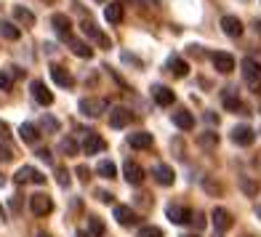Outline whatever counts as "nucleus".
<instances>
[{"mask_svg": "<svg viewBox=\"0 0 261 237\" xmlns=\"http://www.w3.org/2000/svg\"><path fill=\"white\" fill-rule=\"evenodd\" d=\"M240 72H243V80L251 86L256 93H261V64L256 62V59H243V64H240Z\"/></svg>", "mask_w": 261, "mask_h": 237, "instance_id": "obj_1", "label": "nucleus"}, {"mask_svg": "<svg viewBox=\"0 0 261 237\" xmlns=\"http://www.w3.org/2000/svg\"><path fill=\"white\" fill-rule=\"evenodd\" d=\"M14 181L16 184H45V176L38 168H32V165H21L14 176Z\"/></svg>", "mask_w": 261, "mask_h": 237, "instance_id": "obj_2", "label": "nucleus"}, {"mask_svg": "<svg viewBox=\"0 0 261 237\" xmlns=\"http://www.w3.org/2000/svg\"><path fill=\"white\" fill-rule=\"evenodd\" d=\"M30 210L35 213V216H48V213L54 210V200H51L48 195L38 192V195L30 197Z\"/></svg>", "mask_w": 261, "mask_h": 237, "instance_id": "obj_3", "label": "nucleus"}, {"mask_svg": "<svg viewBox=\"0 0 261 237\" xmlns=\"http://www.w3.org/2000/svg\"><path fill=\"white\" fill-rule=\"evenodd\" d=\"M77 110L86 115V117H99L107 112V101L104 99H80Z\"/></svg>", "mask_w": 261, "mask_h": 237, "instance_id": "obj_4", "label": "nucleus"}, {"mask_svg": "<svg viewBox=\"0 0 261 237\" xmlns=\"http://www.w3.org/2000/svg\"><path fill=\"white\" fill-rule=\"evenodd\" d=\"M211 64L216 67V72L229 75L232 69H234V59H232V54H227V51H216V54H211Z\"/></svg>", "mask_w": 261, "mask_h": 237, "instance_id": "obj_5", "label": "nucleus"}, {"mask_svg": "<svg viewBox=\"0 0 261 237\" xmlns=\"http://www.w3.org/2000/svg\"><path fill=\"white\" fill-rule=\"evenodd\" d=\"M30 91H32V99L38 101L40 107H48V104H54V93L48 91V86H45L43 80H32Z\"/></svg>", "mask_w": 261, "mask_h": 237, "instance_id": "obj_6", "label": "nucleus"}, {"mask_svg": "<svg viewBox=\"0 0 261 237\" xmlns=\"http://www.w3.org/2000/svg\"><path fill=\"white\" fill-rule=\"evenodd\" d=\"M232 141H234L237 147H251L253 141H256L253 128L251 125H234L232 128Z\"/></svg>", "mask_w": 261, "mask_h": 237, "instance_id": "obj_7", "label": "nucleus"}, {"mask_svg": "<svg viewBox=\"0 0 261 237\" xmlns=\"http://www.w3.org/2000/svg\"><path fill=\"white\" fill-rule=\"evenodd\" d=\"M130 120H134V115L128 107H112L110 110V128H125L130 125Z\"/></svg>", "mask_w": 261, "mask_h": 237, "instance_id": "obj_8", "label": "nucleus"}, {"mask_svg": "<svg viewBox=\"0 0 261 237\" xmlns=\"http://www.w3.org/2000/svg\"><path fill=\"white\" fill-rule=\"evenodd\" d=\"M104 149H107V141L96 131H88L86 141H83V152H86V155H99V152H104Z\"/></svg>", "mask_w": 261, "mask_h": 237, "instance_id": "obj_9", "label": "nucleus"}, {"mask_svg": "<svg viewBox=\"0 0 261 237\" xmlns=\"http://www.w3.org/2000/svg\"><path fill=\"white\" fill-rule=\"evenodd\" d=\"M211 219H213V227H216V232H227L232 229V213L227 208H213L211 210Z\"/></svg>", "mask_w": 261, "mask_h": 237, "instance_id": "obj_10", "label": "nucleus"}, {"mask_svg": "<svg viewBox=\"0 0 261 237\" xmlns=\"http://www.w3.org/2000/svg\"><path fill=\"white\" fill-rule=\"evenodd\" d=\"M123 176H125V181H128V184L139 187L141 181H144V168H141L139 163H134V160H125V165H123Z\"/></svg>", "mask_w": 261, "mask_h": 237, "instance_id": "obj_11", "label": "nucleus"}, {"mask_svg": "<svg viewBox=\"0 0 261 237\" xmlns=\"http://www.w3.org/2000/svg\"><path fill=\"white\" fill-rule=\"evenodd\" d=\"M80 30H83V35H86V38H91V40H96L99 45H104V48H110V38H107V35L96 27V24H93V21H83V24H80Z\"/></svg>", "mask_w": 261, "mask_h": 237, "instance_id": "obj_12", "label": "nucleus"}, {"mask_svg": "<svg viewBox=\"0 0 261 237\" xmlns=\"http://www.w3.org/2000/svg\"><path fill=\"white\" fill-rule=\"evenodd\" d=\"M51 80L56 83V86H62V88H72L75 86V77L69 75L64 67H59V64H51Z\"/></svg>", "mask_w": 261, "mask_h": 237, "instance_id": "obj_13", "label": "nucleus"}, {"mask_svg": "<svg viewBox=\"0 0 261 237\" xmlns=\"http://www.w3.org/2000/svg\"><path fill=\"white\" fill-rule=\"evenodd\" d=\"M115 219L120 227H134V224H139V216L128 205H115Z\"/></svg>", "mask_w": 261, "mask_h": 237, "instance_id": "obj_14", "label": "nucleus"}, {"mask_svg": "<svg viewBox=\"0 0 261 237\" xmlns=\"http://www.w3.org/2000/svg\"><path fill=\"white\" fill-rule=\"evenodd\" d=\"M123 16H125V6L117 3V0H112V3L104 8V19L110 21V24H120Z\"/></svg>", "mask_w": 261, "mask_h": 237, "instance_id": "obj_15", "label": "nucleus"}, {"mask_svg": "<svg viewBox=\"0 0 261 237\" xmlns=\"http://www.w3.org/2000/svg\"><path fill=\"white\" fill-rule=\"evenodd\" d=\"M165 216H168L173 224H187V221H192V210L184 208V205H168Z\"/></svg>", "mask_w": 261, "mask_h": 237, "instance_id": "obj_16", "label": "nucleus"}, {"mask_svg": "<svg viewBox=\"0 0 261 237\" xmlns=\"http://www.w3.org/2000/svg\"><path fill=\"white\" fill-rule=\"evenodd\" d=\"M152 99H155L160 107H171L173 99H176V93L168 86H152Z\"/></svg>", "mask_w": 261, "mask_h": 237, "instance_id": "obj_17", "label": "nucleus"}, {"mask_svg": "<svg viewBox=\"0 0 261 237\" xmlns=\"http://www.w3.org/2000/svg\"><path fill=\"white\" fill-rule=\"evenodd\" d=\"M67 43H69V51H72L75 56H80V59H91V56H93V48H91L86 40H77V38H72V35H69Z\"/></svg>", "mask_w": 261, "mask_h": 237, "instance_id": "obj_18", "label": "nucleus"}, {"mask_svg": "<svg viewBox=\"0 0 261 237\" xmlns=\"http://www.w3.org/2000/svg\"><path fill=\"white\" fill-rule=\"evenodd\" d=\"M221 30H224V35H229V38H240L243 35V21L237 16H224L221 19Z\"/></svg>", "mask_w": 261, "mask_h": 237, "instance_id": "obj_19", "label": "nucleus"}, {"mask_svg": "<svg viewBox=\"0 0 261 237\" xmlns=\"http://www.w3.org/2000/svg\"><path fill=\"white\" fill-rule=\"evenodd\" d=\"M152 176L158 179V184H163V187H171L173 184V179H176V173H173V168H168V165H155L152 168Z\"/></svg>", "mask_w": 261, "mask_h": 237, "instance_id": "obj_20", "label": "nucleus"}, {"mask_svg": "<svg viewBox=\"0 0 261 237\" xmlns=\"http://www.w3.org/2000/svg\"><path fill=\"white\" fill-rule=\"evenodd\" d=\"M51 27L67 40L69 38V30H72V21H69V16H64V14H54L51 16Z\"/></svg>", "mask_w": 261, "mask_h": 237, "instance_id": "obj_21", "label": "nucleus"}, {"mask_svg": "<svg viewBox=\"0 0 261 237\" xmlns=\"http://www.w3.org/2000/svg\"><path fill=\"white\" fill-rule=\"evenodd\" d=\"M152 134H147V131H139V134H130L128 136V144L134 147V149H152Z\"/></svg>", "mask_w": 261, "mask_h": 237, "instance_id": "obj_22", "label": "nucleus"}, {"mask_svg": "<svg viewBox=\"0 0 261 237\" xmlns=\"http://www.w3.org/2000/svg\"><path fill=\"white\" fill-rule=\"evenodd\" d=\"M19 136H21L24 144H38V141H40V131H38V125H32V123H21Z\"/></svg>", "mask_w": 261, "mask_h": 237, "instance_id": "obj_23", "label": "nucleus"}, {"mask_svg": "<svg viewBox=\"0 0 261 237\" xmlns=\"http://www.w3.org/2000/svg\"><path fill=\"white\" fill-rule=\"evenodd\" d=\"M165 67H168V72H171V75H176V77H187V72H189V64L184 62L181 56H171Z\"/></svg>", "mask_w": 261, "mask_h": 237, "instance_id": "obj_24", "label": "nucleus"}, {"mask_svg": "<svg viewBox=\"0 0 261 237\" xmlns=\"http://www.w3.org/2000/svg\"><path fill=\"white\" fill-rule=\"evenodd\" d=\"M173 125L181 128V131H192V128H195V117L189 112H173Z\"/></svg>", "mask_w": 261, "mask_h": 237, "instance_id": "obj_25", "label": "nucleus"}, {"mask_svg": "<svg viewBox=\"0 0 261 237\" xmlns=\"http://www.w3.org/2000/svg\"><path fill=\"white\" fill-rule=\"evenodd\" d=\"M14 19L21 21L24 27H32L35 24V14H32L30 8H24V6H14Z\"/></svg>", "mask_w": 261, "mask_h": 237, "instance_id": "obj_26", "label": "nucleus"}, {"mask_svg": "<svg viewBox=\"0 0 261 237\" xmlns=\"http://www.w3.org/2000/svg\"><path fill=\"white\" fill-rule=\"evenodd\" d=\"M0 35H3L6 40H19L21 38V30L16 24H11V21H0Z\"/></svg>", "mask_w": 261, "mask_h": 237, "instance_id": "obj_27", "label": "nucleus"}, {"mask_svg": "<svg viewBox=\"0 0 261 237\" xmlns=\"http://www.w3.org/2000/svg\"><path fill=\"white\" fill-rule=\"evenodd\" d=\"M96 173L101 176V179H115V176H117V168H115L112 160H101V163L96 165Z\"/></svg>", "mask_w": 261, "mask_h": 237, "instance_id": "obj_28", "label": "nucleus"}, {"mask_svg": "<svg viewBox=\"0 0 261 237\" xmlns=\"http://www.w3.org/2000/svg\"><path fill=\"white\" fill-rule=\"evenodd\" d=\"M59 152H64V155H77V141L75 139H62L59 141Z\"/></svg>", "mask_w": 261, "mask_h": 237, "instance_id": "obj_29", "label": "nucleus"}, {"mask_svg": "<svg viewBox=\"0 0 261 237\" xmlns=\"http://www.w3.org/2000/svg\"><path fill=\"white\" fill-rule=\"evenodd\" d=\"M240 187H243V192H245L248 197H256V195H258V184L251 181L248 176H240Z\"/></svg>", "mask_w": 261, "mask_h": 237, "instance_id": "obj_30", "label": "nucleus"}, {"mask_svg": "<svg viewBox=\"0 0 261 237\" xmlns=\"http://www.w3.org/2000/svg\"><path fill=\"white\" fill-rule=\"evenodd\" d=\"M88 227H91V232H88L91 237H101V234H104V221L96 219V216H91V219H88Z\"/></svg>", "mask_w": 261, "mask_h": 237, "instance_id": "obj_31", "label": "nucleus"}, {"mask_svg": "<svg viewBox=\"0 0 261 237\" xmlns=\"http://www.w3.org/2000/svg\"><path fill=\"white\" fill-rule=\"evenodd\" d=\"M224 107H227V110H243V101L237 99V96H232V93H224Z\"/></svg>", "mask_w": 261, "mask_h": 237, "instance_id": "obj_32", "label": "nucleus"}, {"mask_svg": "<svg viewBox=\"0 0 261 237\" xmlns=\"http://www.w3.org/2000/svg\"><path fill=\"white\" fill-rule=\"evenodd\" d=\"M40 125L45 128V131H51V134H56V131H59V120H56V117H51V115H43Z\"/></svg>", "mask_w": 261, "mask_h": 237, "instance_id": "obj_33", "label": "nucleus"}, {"mask_svg": "<svg viewBox=\"0 0 261 237\" xmlns=\"http://www.w3.org/2000/svg\"><path fill=\"white\" fill-rule=\"evenodd\" d=\"M136 237H163V229H158V227H141Z\"/></svg>", "mask_w": 261, "mask_h": 237, "instance_id": "obj_34", "label": "nucleus"}, {"mask_svg": "<svg viewBox=\"0 0 261 237\" xmlns=\"http://www.w3.org/2000/svg\"><path fill=\"white\" fill-rule=\"evenodd\" d=\"M11 86H14V80H11V75H6L3 69H0V91H11Z\"/></svg>", "mask_w": 261, "mask_h": 237, "instance_id": "obj_35", "label": "nucleus"}, {"mask_svg": "<svg viewBox=\"0 0 261 237\" xmlns=\"http://www.w3.org/2000/svg\"><path fill=\"white\" fill-rule=\"evenodd\" d=\"M56 176H59V184L62 187H69V173L64 168H56Z\"/></svg>", "mask_w": 261, "mask_h": 237, "instance_id": "obj_36", "label": "nucleus"}, {"mask_svg": "<svg viewBox=\"0 0 261 237\" xmlns=\"http://www.w3.org/2000/svg\"><path fill=\"white\" fill-rule=\"evenodd\" d=\"M8 139H11V128L0 120V141H8Z\"/></svg>", "mask_w": 261, "mask_h": 237, "instance_id": "obj_37", "label": "nucleus"}, {"mask_svg": "<svg viewBox=\"0 0 261 237\" xmlns=\"http://www.w3.org/2000/svg\"><path fill=\"white\" fill-rule=\"evenodd\" d=\"M77 176L83 181H88L91 179V171H88V165H77Z\"/></svg>", "mask_w": 261, "mask_h": 237, "instance_id": "obj_38", "label": "nucleus"}, {"mask_svg": "<svg viewBox=\"0 0 261 237\" xmlns=\"http://www.w3.org/2000/svg\"><path fill=\"white\" fill-rule=\"evenodd\" d=\"M11 157H14V149L0 144V160H11Z\"/></svg>", "mask_w": 261, "mask_h": 237, "instance_id": "obj_39", "label": "nucleus"}, {"mask_svg": "<svg viewBox=\"0 0 261 237\" xmlns=\"http://www.w3.org/2000/svg\"><path fill=\"white\" fill-rule=\"evenodd\" d=\"M38 157H40V160H45V163H54V157H51V149H38Z\"/></svg>", "mask_w": 261, "mask_h": 237, "instance_id": "obj_40", "label": "nucleus"}, {"mask_svg": "<svg viewBox=\"0 0 261 237\" xmlns=\"http://www.w3.org/2000/svg\"><path fill=\"white\" fill-rule=\"evenodd\" d=\"M96 197L101 200V203H112V195H110V192H104V189H99V192H96Z\"/></svg>", "mask_w": 261, "mask_h": 237, "instance_id": "obj_41", "label": "nucleus"}, {"mask_svg": "<svg viewBox=\"0 0 261 237\" xmlns=\"http://www.w3.org/2000/svg\"><path fill=\"white\" fill-rule=\"evenodd\" d=\"M256 32L261 35V19H256Z\"/></svg>", "mask_w": 261, "mask_h": 237, "instance_id": "obj_42", "label": "nucleus"}, {"mask_svg": "<svg viewBox=\"0 0 261 237\" xmlns=\"http://www.w3.org/2000/svg\"><path fill=\"white\" fill-rule=\"evenodd\" d=\"M75 237H91V234H88V232H77Z\"/></svg>", "mask_w": 261, "mask_h": 237, "instance_id": "obj_43", "label": "nucleus"}, {"mask_svg": "<svg viewBox=\"0 0 261 237\" xmlns=\"http://www.w3.org/2000/svg\"><path fill=\"white\" fill-rule=\"evenodd\" d=\"M3 184H6V176H3V173H0V187H3Z\"/></svg>", "mask_w": 261, "mask_h": 237, "instance_id": "obj_44", "label": "nucleus"}, {"mask_svg": "<svg viewBox=\"0 0 261 237\" xmlns=\"http://www.w3.org/2000/svg\"><path fill=\"white\" fill-rule=\"evenodd\" d=\"M38 237H51L48 232H38Z\"/></svg>", "mask_w": 261, "mask_h": 237, "instance_id": "obj_45", "label": "nucleus"}, {"mask_svg": "<svg viewBox=\"0 0 261 237\" xmlns=\"http://www.w3.org/2000/svg\"><path fill=\"white\" fill-rule=\"evenodd\" d=\"M181 237H200V234H181Z\"/></svg>", "mask_w": 261, "mask_h": 237, "instance_id": "obj_46", "label": "nucleus"}, {"mask_svg": "<svg viewBox=\"0 0 261 237\" xmlns=\"http://www.w3.org/2000/svg\"><path fill=\"white\" fill-rule=\"evenodd\" d=\"M256 213H258V219H261V205H258V208H256Z\"/></svg>", "mask_w": 261, "mask_h": 237, "instance_id": "obj_47", "label": "nucleus"}, {"mask_svg": "<svg viewBox=\"0 0 261 237\" xmlns=\"http://www.w3.org/2000/svg\"><path fill=\"white\" fill-rule=\"evenodd\" d=\"M0 216H3V208H0Z\"/></svg>", "mask_w": 261, "mask_h": 237, "instance_id": "obj_48", "label": "nucleus"}, {"mask_svg": "<svg viewBox=\"0 0 261 237\" xmlns=\"http://www.w3.org/2000/svg\"><path fill=\"white\" fill-rule=\"evenodd\" d=\"M96 3H104V0H96Z\"/></svg>", "mask_w": 261, "mask_h": 237, "instance_id": "obj_49", "label": "nucleus"}, {"mask_svg": "<svg viewBox=\"0 0 261 237\" xmlns=\"http://www.w3.org/2000/svg\"><path fill=\"white\" fill-rule=\"evenodd\" d=\"M216 237H221V234H216Z\"/></svg>", "mask_w": 261, "mask_h": 237, "instance_id": "obj_50", "label": "nucleus"}]
</instances>
